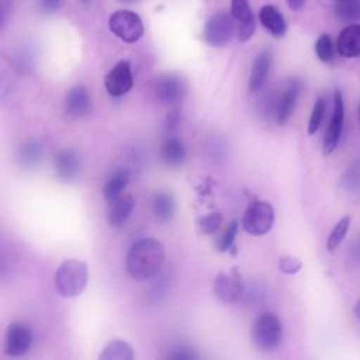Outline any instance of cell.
Listing matches in <instances>:
<instances>
[{"instance_id":"cell-1","label":"cell","mask_w":360,"mask_h":360,"mask_svg":"<svg viewBox=\"0 0 360 360\" xmlns=\"http://www.w3.org/2000/svg\"><path fill=\"white\" fill-rule=\"evenodd\" d=\"M165 256V248L159 240L152 238L139 239L127 253V273L136 281H148L160 273Z\"/></svg>"},{"instance_id":"cell-2","label":"cell","mask_w":360,"mask_h":360,"mask_svg":"<svg viewBox=\"0 0 360 360\" xmlns=\"http://www.w3.org/2000/svg\"><path fill=\"white\" fill-rule=\"evenodd\" d=\"M87 264L77 259H68L58 267L53 278L55 291L63 298H73L82 294L87 284Z\"/></svg>"},{"instance_id":"cell-3","label":"cell","mask_w":360,"mask_h":360,"mask_svg":"<svg viewBox=\"0 0 360 360\" xmlns=\"http://www.w3.org/2000/svg\"><path fill=\"white\" fill-rule=\"evenodd\" d=\"M283 338V326L280 319L271 312L260 314L252 325V340L260 350L276 349Z\"/></svg>"},{"instance_id":"cell-4","label":"cell","mask_w":360,"mask_h":360,"mask_svg":"<svg viewBox=\"0 0 360 360\" xmlns=\"http://www.w3.org/2000/svg\"><path fill=\"white\" fill-rule=\"evenodd\" d=\"M108 28L115 37L128 44L141 39L145 31L141 17L129 10L114 11L108 18Z\"/></svg>"},{"instance_id":"cell-5","label":"cell","mask_w":360,"mask_h":360,"mask_svg":"<svg viewBox=\"0 0 360 360\" xmlns=\"http://www.w3.org/2000/svg\"><path fill=\"white\" fill-rule=\"evenodd\" d=\"M274 224V208L267 201L252 202L242 218L243 229L255 236L266 235Z\"/></svg>"},{"instance_id":"cell-6","label":"cell","mask_w":360,"mask_h":360,"mask_svg":"<svg viewBox=\"0 0 360 360\" xmlns=\"http://www.w3.org/2000/svg\"><path fill=\"white\" fill-rule=\"evenodd\" d=\"M235 34V20L226 11H218L211 15L202 28L204 41L215 48L226 45Z\"/></svg>"},{"instance_id":"cell-7","label":"cell","mask_w":360,"mask_h":360,"mask_svg":"<svg viewBox=\"0 0 360 360\" xmlns=\"http://www.w3.org/2000/svg\"><path fill=\"white\" fill-rule=\"evenodd\" d=\"M186 83L176 73H165L155 82L156 98L163 104H176L184 98Z\"/></svg>"},{"instance_id":"cell-8","label":"cell","mask_w":360,"mask_h":360,"mask_svg":"<svg viewBox=\"0 0 360 360\" xmlns=\"http://www.w3.org/2000/svg\"><path fill=\"white\" fill-rule=\"evenodd\" d=\"M32 345V333L28 326L20 322L8 325L4 336V353L11 357L25 354Z\"/></svg>"},{"instance_id":"cell-9","label":"cell","mask_w":360,"mask_h":360,"mask_svg":"<svg viewBox=\"0 0 360 360\" xmlns=\"http://www.w3.org/2000/svg\"><path fill=\"white\" fill-rule=\"evenodd\" d=\"M345 121V105H343V97L339 90H335L333 93V111L332 117L328 125V129L323 136V155H330L335 148L338 146V142L340 139L342 128Z\"/></svg>"},{"instance_id":"cell-10","label":"cell","mask_w":360,"mask_h":360,"mask_svg":"<svg viewBox=\"0 0 360 360\" xmlns=\"http://www.w3.org/2000/svg\"><path fill=\"white\" fill-rule=\"evenodd\" d=\"M134 84L132 79V72L131 66L127 60L118 62L105 76L104 79V86L108 94L114 97H121L127 94Z\"/></svg>"},{"instance_id":"cell-11","label":"cell","mask_w":360,"mask_h":360,"mask_svg":"<svg viewBox=\"0 0 360 360\" xmlns=\"http://www.w3.org/2000/svg\"><path fill=\"white\" fill-rule=\"evenodd\" d=\"M91 94L86 86L72 87L63 100V111L69 118H82L91 111Z\"/></svg>"},{"instance_id":"cell-12","label":"cell","mask_w":360,"mask_h":360,"mask_svg":"<svg viewBox=\"0 0 360 360\" xmlns=\"http://www.w3.org/2000/svg\"><path fill=\"white\" fill-rule=\"evenodd\" d=\"M215 295L225 304H235L243 295V283L236 273H219L214 283Z\"/></svg>"},{"instance_id":"cell-13","label":"cell","mask_w":360,"mask_h":360,"mask_svg":"<svg viewBox=\"0 0 360 360\" xmlns=\"http://www.w3.org/2000/svg\"><path fill=\"white\" fill-rule=\"evenodd\" d=\"M231 14L238 24V38L242 42L249 41L255 32L256 22L248 0H231Z\"/></svg>"},{"instance_id":"cell-14","label":"cell","mask_w":360,"mask_h":360,"mask_svg":"<svg viewBox=\"0 0 360 360\" xmlns=\"http://www.w3.org/2000/svg\"><path fill=\"white\" fill-rule=\"evenodd\" d=\"M80 156L73 149H62L53 158V169L56 177L62 181H72L80 173Z\"/></svg>"},{"instance_id":"cell-15","label":"cell","mask_w":360,"mask_h":360,"mask_svg":"<svg viewBox=\"0 0 360 360\" xmlns=\"http://www.w3.org/2000/svg\"><path fill=\"white\" fill-rule=\"evenodd\" d=\"M300 90H301V83L297 79L290 80L284 87L280 98L277 100V107H276V120L280 125L285 124L290 115L292 114L297 98L300 96Z\"/></svg>"},{"instance_id":"cell-16","label":"cell","mask_w":360,"mask_h":360,"mask_svg":"<svg viewBox=\"0 0 360 360\" xmlns=\"http://www.w3.org/2000/svg\"><path fill=\"white\" fill-rule=\"evenodd\" d=\"M271 68V52L270 51H262L257 53V56L253 60L248 89L250 93H257L264 86L269 72Z\"/></svg>"},{"instance_id":"cell-17","label":"cell","mask_w":360,"mask_h":360,"mask_svg":"<svg viewBox=\"0 0 360 360\" xmlns=\"http://www.w3.org/2000/svg\"><path fill=\"white\" fill-rule=\"evenodd\" d=\"M134 210V198L131 195H120L108 202L107 221L112 228L122 226L131 217Z\"/></svg>"},{"instance_id":"cell-18","label":"cell","mask_w":360,"mask_h":360,"mask_svg":"<svg viewBox=\"0 0 360 360\" xmlns=\"http://www.w3.org/2000/svg\"><path fill=\"white\" fill-rule=\"evenodd\" d=\"M339 55L345 58H354L360 55V25L346 27L338 37L336 44Z\"/></svg>"},{"instance_id":"cell-19","label":"cell","mask_w":360,"mask_h":360,"mask_svg":"<svg viewBox=\"0 0 360 360\" xmlns=\"http://www.w3.org/2000/svg\"><path fill=\"white\" fill-rule=\"evenodd\" d=\"M262 25L274 37H283L287 31V24L281 13L271 4H266L259 11Z\"/></svg>"},{"instance_id":"cell-20","label":"cell","mask_w":360,"mask_h":360,"mask_svg":"<svg viewBox=\"0 0 360 360\" xmlns=\"http://www.w3.org/2000/svg\"><path fill=\"white\" fill-rule=\"evenodd\" d=\"M160 155L167 166H180L186 160V148L183 141L176 136H167L162 145Z\"/></svg>"},{"instance_id":"cell-21","label":"cell","mask_w":360,"mask_h":360,"mask_svg":"<svg viewBox=\"0 0 360 360\" xmlns=\"http://www.w3.org/2000/svg\"><path fill=\"white\" fill-rule=\"evenodd\" d=\"M152 211L160 222H170L176 212V201L169 193H158L152 200Z\"/></svg>"},{"instance_id":"cell-22","label":"cell","mask_w":360,"mask_h":360,"mask_svg":"<svg viewBox=\"0 0 360 360\" xmlns=\"http://www.w3.org/2000/svg\"><path fill=\"white\" fill-rule=\"evenodd\" d=\"M128 181H129V173L127 170L124 169L115 170L104 184V188H103L104 198L110 202L117 197L122 195V191L128 186Z\"/></svg>"},{"instance_id":"cell-23","label":"cell","mask_w":360,"mask_h":360,"mask_svg":"<svg viewBox=\"0 0 360 360\" xmlns=\"http://www.w3.org/2000/svg\"><path fill=\"white\" fill-rule=\"evenodd\" d=\"M134 350L132 346L124 340H111L108 342L103 352L100 353V360H132Z\"/></svg>"},{"instance_id":"cell-24","label":"cell","mask_w":360,"mask_h":360,"mask_svg":"<svg viewBox=\"0 0 360 360\" xmlns=\"http://www.w3.org/2000/svg\"><path fill=\"white\" fill-rule=\"evenodd\" d=\"M42 159V146L37 141L24 142L17 153V160L22 167H34Z\"/></svg>"},{"instance_id":"cell-25","label":"cell","mask_w":360,"mask_h":360,"mask_svg":"<svg viewBox=\"0 0 360 360\" xmlns=\"http://www.w3.org/2000/svg\"><path fill=\"white\" fill-rule=\"evenodd\" d=\"M350 226V217L345 215L339 219V222L333 226V229L330 231L328 240H326V248L329 252H335L336 248L342 243V240L345 239L347 231Z\"/></svg>"},{"instance_id":"cell-26","label":"cell","mask_w":360,"mask_h":360,"mask_svg":"<svg viewBox=\"0 0 360 360\" xmlns=\"http://www.w3.org/2000/svg\"><path fill=\"white\" fill-rule=\"evenodd\" d=\"M335 14L342 21H354L360 18V0H339L335 6Z\"/></svg>"},{"instance_id":"cell-27","label":"cell","mask_w":360,"mask_h":360,"mask_svg":"<svg viewBox=\"0 0 360 360\" xmlns=\"http://www.w3.org/2000/svg\"><path fill=\"white\" fill-rule=\"evenodd\" d=\"M323 114H325V101L322 97H318L314 103V107H312V112H311V117H309V121H308V134L312 135L315 134L319 127H321V122L323 120Z\"/></svg>"},{"instance_id":"cell-28","label":"cell","mask_w":360,"mask_h":360,"mask_svg":"<svg viewBox=\"0 0 360 360\" xmlns=\"http://www.w3.org/2000/svg\"><path fill=\"white\" fill-rule=\"evenodd\" d=\"M315 52L318 59L322 62H330L333 59V44L328 34H323L318 38L315 44Z\"/></svg>"},{"instance_id":"cell-29","label":"cell","mask_w":360,"mask_h":360,"mask_svg":"<svg viewBox=\"0 0 360 360\" xmlns=\"http://www.w3.org/2000/svg\"><path fill=\"white\" fill-rule=\"evenodd\" d=\"M238 233V221L233 219L228 224V226L225 228V231L222 232V235L218 239V250L219 252H226L229 250V248L233 245L235 238Z\"/></svg>"},{"instance_id":"cell-30","label":"cell","mask_w":360,"mask_h":360,"mask_svg":"<svg viewBox=\"0 0 360 360\" xmlns=\"http://www.w3.org/2000/svg\"><path fill=\"white\" fill-rule=\"evenodd\" d=\"M222 224V215L221 212L218 211H214V212H210L207 215H204L201 219H200V229L207 233V235H211V233H215L219 226Z\"/></svg>"},{"instance_id":"cell-31","label":"cell","mask_w":360,"mask_h":360,"mask_svg":"<svg viewBox=\"0 0 360 360\" xmlns=\"http://www.w3.org/2000/svg\"><path fill=\"white\" fill-rule=\"evenodd\" d=\"M302 263L292 256H281L278 260V269L285 274H295L301 270Z\"/></svg>"},{"instance_id":"cell-32","label":"cell","mask_w":360,"mask_h":360,"mask_svg":"<svg viewBox=\"0 0 360 360\" xmlns=\"http://www.w3.org/2000/svg\"><path fill=\"white\" fill-rule=\"evenodd\" d=\"M166 357H167V359H172V360H194V359H197L198 356L195 354V352H194L191 347H187V346H177V347H174L170 353H167Z\"/></svg>"},{"instance_id":"cell-33","label":"cell","mask_w":360,"mask_h":360,"mask_svg":"<svg viewBox=\"0 0 360 360\" xmlns=\"http://www.w3.org/2000/svg\"><path fill=\"white\" fill-rule=\"evenodd\" d=\"M60 0H41L39 7L44 13H53L59 8Z\"/></svg>"},{"instance_id":"cell-34","label":"cell","mask_w":360,"mask_h":360,"mask_svg":"<svg viewBox=\"0 0 360 360\" xmlns=\"http://www.w3.org/2000/svg\"><path fill=\"white\" fill-rule=\"evenodd\" d=\"M177 124H179V114H177V111H172V112L167 115V120H166L165 127H166L167 131H173V129L177 127Z\"/></svg>"},{"instance_id":"cell-35","label":"cell","mask_w":360,"mask_h":360,"mask_svg":"<svg viewBox=\"0 0 360 360\" xmlns=\"http://www.w3.org/2000/svg\"><path fill=\"white\" fill-rule=\"evenodd\" d=\"M287 4L291 10H300L305 4V0H287Z\"/></svg>"},{"instance_id":"cell-36","label":"cell","mask_w":360,"mask_h":360,"mask_svg":"<svg viewBox=\"0 0 360 360\" xmlns=\"http://www.w3.org/2000/svg\"><path fill=\"white\" fill-rule=\"evenodd\" d=\"M353 311H354V315H356V318L360 321V298L357 300V302L354 304V308H353Z\"/></svg>"},{"instance_id":"cell-37","label":"cell","mask_w":360,"mask_h":360,"mask_svg":"<svg viewBox=\"0 0 360 360\" xmlns=\"http://www.w3.org/2000/svg\"><path fill=\"white\" fill-rule=\"evenodd\" d=\"M80 3H82L83 6H89V4L91 3V0H80Z\"/></svg>"},{"instance_id":"cell-38","label":"cell","mask_w":360,"mask_h":360,"mask_svg":"<svg viewBox=\"0 0 360 360\" xmlns=\"http://www.w3.org/2000/svg\"><path fill=\"white\" fill-rule=\"evenodd\" d=\"M121 1H124V3H135L138 0H121Z\"/></svg>"}]
</instances>
